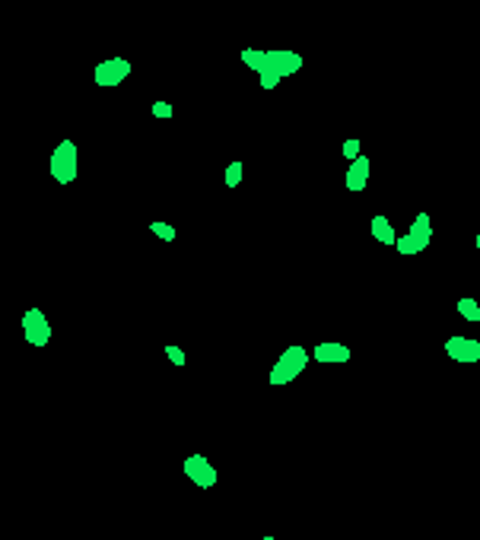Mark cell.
Masks as SVG:
<instances>
[{
    "instance_id": "14",
    "label": "cell",
    "mask_w": 480,
    "mask_h": 540,
    "mask_svg": "<svg viewBox=\"0 0 480 540\" xmlns=\"http://www.w3.org/2000/svg\"><path fill=\"white\" fill-rule=\"evenodd\" d=\"M150 232H153V235H160L162 241H175V226H172V222L156 220V222H150Z\"/></svg>"
},
{
    "instance_id": "3",
    "label": "cell",
    "mask_w": 480,
    "mask_h": 540,
    "mask_svg": "<svg viewBox=\"0 0 480 540\" xmlns=\"http://www.w3.org/2000/svg\"><path fill=\"white\" fill-rule=\"evenodd\" d=\"M77 143L73 140H61L58 146H54L52 152V162H48V169H52V178L58 184H71L73 178H77Z\"/></svg>"
},
{
    "instance_id": "18",
    "label": "cell",
    "mask_w": 480,
    "mask_h": 540,
    "mask_svg": "<svg viewBox=\"0 0 480 540\" xmlns=\"http://www.w3.org/2000/svg\"><path fill=\"white\" fill-rule=\"evenodd\" d=\"M166 356H169V362H175V366H185V353H181L179 347H166Z\"/></svg>"
},
{
    "instance_id": "15",
    "label": "cell",
    "mask_w": 480,
    "mask_h": 540,
    "mask_svg": "<svg viewBox=\"0 0 480 540\" xmlns=\"http://www.w3.org/2000/svg\"><path fill=\"white\" fill-rule=\"evenodd\" d=\"M242 172H245V165L239 162V159L226 165V188H236V184H242Z\"/></svg>"
},
{
    "instance_id": "9",
    "label": "cell",
    "mask_w": 480,
    "mask_h": 540,
    "mask_svg": "<svg viewBox=\"0 0 480 540\" xmlns=\"http://www.w3.org/2000/svg\"><path fill=\"white\" fill-rule=\"evenodd\" d=\"M369 169H372L369 156L353 159L350 169H347V178H344L347 191H366V184H369Z\"/></svg>"
},
{
    "instance_id": "1",
    "label": "cell",
    "mask_w": 480,
    "mask_h": 540,
    "mask_svg": "<svg viewBox=\"0 0 480 540\" xmlns=\"http://www.w3.org/2000/svg\"><path fill=\"white\" fill-rule=\"evenodd\" d=\"M302 70V54H296V51H283V48H274L268 51V57H264V67H261V89H277L280 86L283 76H293Z\"/></svg>"
},
{
    "instance_id": "13",
    "label": "cell",
    "mask_w": 480,
    "mask_h": 540,
    "mask_svg": "<svg viewBox=\"0 0 480 540\" xmlns=\"http://www.w3.org/2000/svg\"><path fill=\"white\" fill-rule=\"evenodd\" d=\"M264 57H268V51H258V48H245V51H242V64H245L248 70H255V73H261Z\"/></svg>"
},
{
    "instance_id": "20",
    "label": "cell",
    "mask_w": 480,
    "mask_h": 540,
    "mask_svg": "<svg viewBox=\"0 0 480 540\" xmlns=\"http://www.w3.org/2000/svg\"><path fill=\"white\" fill-rule=\"evenodd\" d=\"M261 540H277V537H261Z\"/></svg>"
},
{
    "instance_id": "2",
    "label": "cell",
    "mask_w": 480,
    "mask_h": 540,
    "mask_svg": "<svg viewBox=\"0 0 480 540\" xmlns=\"http://www.w3.org/2000/svg\"><path fill=\"white\" fill-rule=\"evenodd\" d=\"M308 366V349L306 347H287L280 353V359L270 368V385H289L296 381Z\"/></svg>"
},
{
    "instance_id": "6",
    "label": "cell",
    "mask_w": 480,
    "mask_h": 540,
    "mask_svg": "<svg viewBox=\"0 0 480 540\" xmlns=\"http://www.w3.org/2000/svg\"><path fill=\"white\" fill-rule=\"evenodd\" d=\"M23 334H26V340L32 343V347H48V340H52V324H48L45 311L29 308L26 315H23Z\"/></svg>"
},
{
    "instance_id": "8",
    "label": "cell",
    "mask_w": 480,
    "mask_h": 540,
    "mask_svg": "<svg viewBox=\"0 0 480 540\" xmlns=\"http://www.w3.org/2000/svg\"><path fill=\"white\" fill-rule=\"evenodd\" d=\"M445 353L455 362H480V340H474V337H448Z\"/></svg>"
},
{
    "instance_id": "4",
    "label": "cell",
    "mask_w": 480,
    "mask_h": 540,
    "mask_svg": "<svg viewBox=\"0 0 480 540\" xmlns=\"http://www.w3.org/2000/svg\"><path fill=\"white\" fill-rule=\"evenodd\" d=\"M429 241H433V220H429V213H416L410 222V232L401 235L395 248L401 254H420L429 248Z\"/></svg>"
},
{
    "instance_id": "12",
    "label": "cell",
    "mask_w": 480,
    "mask_h": 540,
    "mask_svg": "<svg viewBox=\"0 0 480 540\" xmlns=\"http://www.w3.org/2000/svg\"><path fill=\"white\" fill-rule=\"evenodd\" d=\"M458 315L464 318V321H471V324H480V305H477V299H471V296L458 299Z\"/></svg>"
},
{
    "instance_id": "7",
    "label": "cell",
    "mask_w": 480,
    "mask_h": 540,
    "mask_svg": "<svg viewBox=\"0 0 480 540\" xmlns=\"http://www.w3.org/2000/svg\"><path fill=\"white\" fill-rule=\"evenodd\" d=\"M185 474L191 476V483H198L200 489L217 486V467H213L204 455H188L185 457Z\"/></svg>"
},
{
    "instance_id": "17",
    "label": "cell",
    "mask_w": 480,
    "mask_h": 540,
    "mask_svg": "<svg viewBox=\"0 0 480 540\" xmlns=\"http://www.w3.org/2000/svg\"><path fill=\"white\" fill-rule=\"evenodd\" d=\"M153 114H156V118H172L175 108L169 105V102H153Z\"/></svg>"
},
{
    "instance_id": "16",
    "label": "cell",
    "mask_w": 480,
    "mask_h": 540,
    "mask_svg": "<svg viewBox=\"0 0 480 540\" xmlns=\"http://www.w3.org/2000/svg\"><path fill=\"white\" fill-rule=\"evenodd\" d=\"M344 156L350 159V162H353V159L363 156V146H359V140H356V137H350V140L344 143Z\"/></svg>"
},
{
    "instance_id": "10",
    "label": "cell",
    "mask_w": 480,
    "mask_h": 540,
    "mask_svg": "<svg viewBox=\"0 0 480 540\" xmlns=\"http://www.w3.org/2000/svg\"><path fill=\"white\" fill-rule=\"evenodd\" d=\"M312 359L315 362H347L350 359V347L344 343H334V340H325L312 349Z\"/></svg>"
},
{
    "instance_id": "19",
    "label": "cell",
    "mask_w": 480,
    "mask_h": 540,
    "mask_svg": "<svg viewBox=\"0 0 480 540\" xmlns=\"http://www.w3.org/2000/svg\"><path fill=\"white\" fill-rule=\"evenodd\" d=\"M474 245H477V251H480V232H477V239H474Z\"/></svg>"
},
{
    "instance_id": "11",
    "label": "cell",
    "mask_w": 480,
    "mask_h": 540,
    "mask_svg": "<svg viewBox=\"0 0 480 540\" xmlns=\"http://www.w3.org/2000/svg\"><path fill=\"white\" fill-rule=\"evenodd\" d=\"M369 232H372V239H376V241H382V245H397L395 226H391V222H388V216H382V213H376V216H372Z\"/></svg>"
},
{
    "instance_id": "5",
    "label": "cell",
    "mask_w": 480,
    "mask_h": 540,
    "mask_svg": "<svg viewBox=\"0 0 480 540\" xmlns=\"http://www.w3.org/2000/svg\"><path fill=\"white\" fill-rule=\"evenodd\" d=\"M131 61L128 57H109V61H102L96 67V86L109 89V86H121L124 80L131 76Z\"/></svg>"
}]
</instances>
